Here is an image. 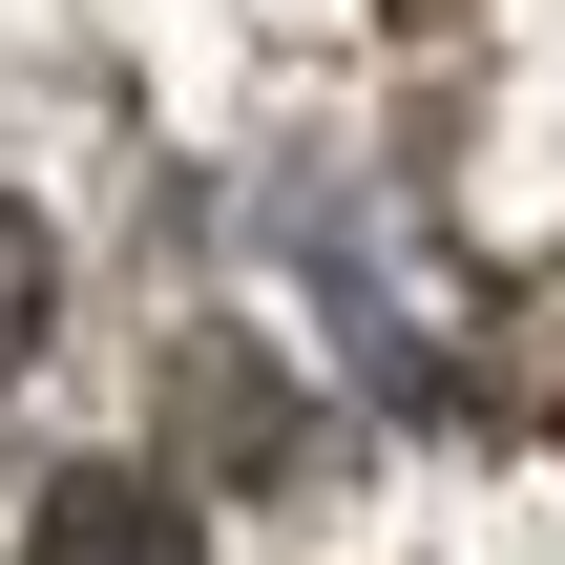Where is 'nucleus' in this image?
Here are the masks:
<instances>
[{
    "mask_svg": "<svg viewBox=\"0 0 565 565\" xmlns=\"http://www.w3.org/2000/svg\"><path fill=\"white\" fill-rule=\"evenodd\" d=\"M42 565H189V524H168L147 461H84V482L42 503Z\"/></svg>",
    "mask_w": 565,
    "mask_h": 565,
    "instance_id": "nucleus-1",
    "label": "nucleus"
},
{
    "mask_svg": "<svg viewBox=\"0 0 565 565\" xmlns=\"http://www.w3.org/2000/svg\"><path fill=\"white\" fill-rule=\"evenodd\" d=\"M42 356V231H21V189H0V377Z\"/></svg>",
    "mask_w": 565,
    "mask_h": 565,
    "instance_id": "nucleus-2",
    "label": "nucleus"
}]
</instances>
